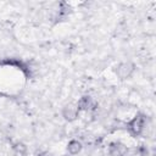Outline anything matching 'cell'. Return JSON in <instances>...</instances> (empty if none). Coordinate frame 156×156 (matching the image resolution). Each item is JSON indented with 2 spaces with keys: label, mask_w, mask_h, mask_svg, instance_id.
<instances>
[{
  "label": "cell",
  "mask_w": 156,
  "mask_h": 156,
  "mask_svg": "<svg viewBox=\"0 0 156 156\" xmlns=\"http://www.w3.org/2000/svg\"><path fill=\"white\" fill-rule=\"evenodd\" d=\"M78 115H79V108H78V105H76V104H68L62 110V116L68 122L77 119Z\"/></svg>",
  "instance_id": "3"
},
{
  "label": "cell",
  "mask_w": 156,
  "mask_h": 156,
  "mask_svg": "<svg viewBox=\"0 0 156 156\" xmlns=\"http://www.w3.org/2000/svg\"><path fill=\"white\" fill-rule=\"evenodd\" d=\"M134 72V65L132 62H123L119 63L117 69H116V74L118 76L119 79H127L132 76V73Z\"/></svg>",
  "instance_id": "2"
},
{
  "label": "cell",
  "mask_w": 156,
  "mask_h": 156,
  "mask_svg": "<svg viewBox=\"0 0 156 156\" xmlns=\"http://www.w3.org/2000/svg\"><path fill=\"white\" fill-rule=\"evenodd\" d=\"M77 105H78V108L79 110H89L91 107L93 102H91V99L89 96H83Z\"/></svg>",
  "instance_id": "6"
},
{
  "label": "cell",
  "mask_w": 156,
  "mask_h": 156,
  "mask_svg": "<svg viewBox=\"0 0 156 156\" xmlns=\"http://www.w3.org/2000/svg\"><path fill=\"white\" fill-rule=\"evenodd\" d=\"M127 146L122 143H112L110 145V155L111 156H124L127 154Z\"/></svg>",
  "instance_id": "4"
},
{
  "label": "cell",
  "mask_w": 156,
  "mask_h": 156,
  "mask_svg": "<svg viewBox=\"0 0 156 156\" xmlns=\"http://www.w3.org/2000/svg\"><path fill=\"white\" fill-rule=\"evenodd\" d=\"M82 147H83L82 143H80L79 140H76V139L71 140V141L67 144V151H68V154H71V155H77V154H79V152L82 151Z\"/></svg>",
  "instance_id": "5"
},
{
  "label": "cell",
  "mask_w": 156,
  "mask_h": 156,
  "mask_svg": "<svg viewBox=\"0 0 156 156\" xmlns=\"http://www.w3.org/2000/svg\"><path fill=\"white\" fill-rule=\"evenodd\" d=\"M135 156H149V151L144 145H140L135 150Z\"/></svg>",
  "instance_id": "7"
},
{
  "label": "cell",
  "mask_w": 156,
  "mask_h": 156,
  "mask_svg": "<svg viewBox=\"0 0 156 156\" xmlns=\"http://www.w3.org/2000/svg\"><path fill=\"white\" fill-rule=\"evenodd\" d=\"M38 156H51L50 154H48V152H41V154H39Z\"/></svg>",
  "instance_id": "8"
},
{
  "label": "cell",
  "mask_w": 156,
  "mask_h": 156,
  "mask_svg": "<svg viewBox=\"0 0 156 156\" xmlns=\"http://www.w3.org/2000/svg\"><path fill=\"white\" fill-rule=\"evenodd\" d=\"M145 123H146L145 116L141 115V113H139V115H136L130 122H128L127 128H128V130H129V133H130L132 135L138 136V135H140V134L143 133V130H144V128H145Z\"/></svg>",
  "instance_id": "1"
}]
</instances>
